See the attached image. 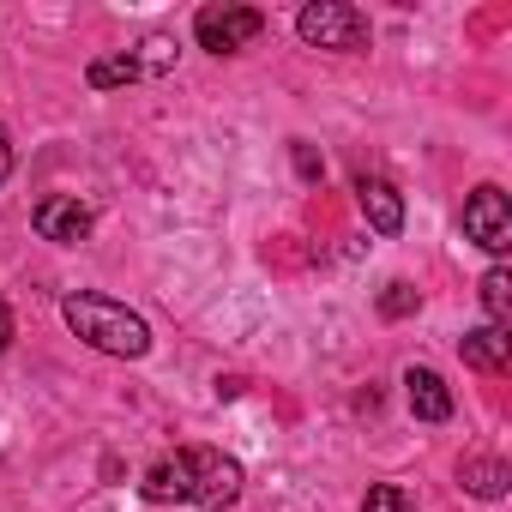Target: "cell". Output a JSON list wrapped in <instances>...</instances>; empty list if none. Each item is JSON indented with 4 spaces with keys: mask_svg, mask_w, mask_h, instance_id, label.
Here are the masks:
<instances>
[{
    "mask_svg": "<svg viewBox=\"0 0 512 512\" xmlns=\"http://www.w3.org/2000/svg\"><path fill=\"white\" fill-rule=\"evenodd\" d=\"M7 344H13V308L0 302V350H7Z\"/></svg>",
    "mask_w": 512,
    "mask_h": 512,
    "instance_id": "obj_17",
    "label": "cell"
},
{
    "mask_svg": "<svg viewBox=\"0 0 512 512\" xmlns=\"http://www.w3.org/2000/svg\"><path fill=\"white\" fill-rule=\"evenodd\" d=\"M464 241H476L482 253H506L512 247V205L494 181H482L470 199H464Z\"/></svg>",
    "mask_w": 512,
    "mask_h": 512,
    "instance_id": "obj_5",
    "label": "cell"
},
{
    "mask_svg": "<svg viewBox=\"0 0 512 512\" xmlns=\"http://www.w3.org/2000/svg\"><path fill=\"white\" fill-rule=\"evenodd\" d=\"M458 356H464V368L494 374V368H506L512 338H506V326H476V332H464V338H458Z\"/></svg>",
    "mask_w": 512,
    "mask_h": 512,
    "instance_id": "obj_9",
    "label": "cell"
},
{
    "mask_svg": "<svg viewBox=\"0 0 512 512\" xmlns=\"http://www.w3.org/2000/svg\"><path fill=\"white\" fill-rule=\"evenodd\" d=\"M139 494L151 506H199V512H217L241 494V464L217 446H181L169 458H157L145 476H139Z\"/></svg>",
    "mask_w": 512,
    "mask_h": 512,
    "instance_id": "obj_1",
    "label": "cell"
},
{
    "mask_svg": "<svg viewBox=\"0 0 512 512\" xmlns=\"http://www.w3.org/2000/svg\"><path fill=\"white\" fill-rule=\"evenodd\" d=\"M362 512H416V494L404 482H374L368 500H362Z\"/></svg>",
    "mask_w": 512,
    "mask_h": 512,
    "instance_id": "obj_13",
    "label": "cell"
},
{
    "mask_svg": "<svg viewBox=\"0 0 512 512\" xmlns=\"http://www.w3.org/2000/svg\"><path fill=\"white\" fill-rule=\"evenodd\" d=\"M31 229H37L43 241L79 247V241L97 229V211H91L79 193H49V199H37V211H31Z\"/></svg>",
    "mask_w": 512,
    "mask_h": 512,
    "instance_id": "obj_6",
    "label": "cell"
},
{
    "mask_svg": "<svg viewBox=\"0 0 512 512\" xmlns=\"http://www.w3.org/2000/svg\"><path fill=\"white\" fill-rule=\"evenodd\" d=\"M416 308H422V296H416V290H410L404 278L380 290V314H386V320H404V314H416Z\"/></svg>",
    "mask_w": 512,
    "mask_h": 512,
    "instance_id": "obj_14",
    "label": "cell"
},
{
    "mask_svg": "<svg viewBox=\"0 0 512 512\" xmlns=\"http://www.w3.org/2000/svg\"><path fill=\"white\" fill-rule=\"evenodd\" d=\"M296 169H302V175H308V181H314V175H320V157H314V145H302V139H296Z\"/></svg>",
    "mask_w": 512,
    "mask_h": 512,
    "instance_id": "obj_15",
    "label": "cell"
},
{
    "mask_svg": "<svg viewBox=\"0 0 512 512\" xmlns=\"http://www.w3.org/2000/svg\"><path fill=\"white\" fill-rule=\"evenodd\" d=\"M404 398H410L416 422H446L452 416V392H446V380L434 368H410L404 374Z\"/></svg>",
    "mask_w": 512,
    "mask_h": 512,
    "instance_id": "obj_8",
    "label": "cell"
},
{
    "mask_svg": "<svg viewBox=\"0 0 512 512\" xmlns=\"http://www.w3.org/2000/svg\"><path fill=\"white\" fill-rule=\"evenodd\" d=\"M7 175H13V133L0 127V181H7Z\"/></svg>",
    "mask_w": 512,
    "mask_h": 512,
    "instance_id": "obj_16",
    "label": "cell"
},
{
    "mask_svg": "<svg viewBox=\"0 0 512 512\" xmlns=\"http://www.w3.org/2000/svg\"><path fill=\"white\" fill-rule=\"evenodd\" d=\"M482 308H488V326H506L512 320V272L506 266H494L482 278Z\"/></svg>",
    "mask_w": 512,
    "mask_h": 512,
    "instance_id": "obj_12",
    "label": "cell"
},
{
    "mask_svg": "<svg viewBox=\"0 0 512 512\" xmlns=\"http://www.w3.org/2000/svg\"><path fill=\"white\" fill-rule=\"evenodd\" d=\"M61 314H67V326L91 344V350H103V356H121V362H139L145 350H151V326L127 308V302H115V296H97V290H73L67 302H61Z\"/></svg>",
    "mask_w": 512,
    "mask_h": 512,
    "instance_id": "obj_2",
    "label": "cell"
},
{
    "mask_svg": "<svg viewBox=\"0 0 512 512\" xmlns=\"http://www.w3.org/2000/svg\"><path fill=\"white\" fill-rule=\"evenodd\" d=\"M296 37L308 49H332V55H362L368 49V13L350 0H308L296 13Z\"/></svg>",
    "mask_w": 512,
    "mask_h": 512,
    "instance_id": "obj_3",
    "label": "cell"
},
{
    "mask_svg": "<svg viewBox=\"0 0 512 512\" xmlns=\"http://www.w3.org/2000/svg\"><path fill=\"white\" fill-rule=\"evenodd\" d=\"M356 205H362V217H368L380 235H398V229H404V193H398L386 175H362V181H356Z\"/></svg>",
    "mask_w": 512,
    "mask_h": 512,
    "instance_id": "obj_7",
    "label": "cell"
},
{
    "mask_svg": "<svg viewBox=\"0 0 512 512\" xmlns=\"http://www.w3.org/2000/svg\"><path fill=\"white\" fill-rule=\"evenodd\" d=\"M260 31H266V13H253V7H199L193 13V37L211 55H235V49H247Z\"/></svg>",
    "mask_w": 512,
    "mask_h": 512,
    "instance_id": "obj_4",
    "label": "cell"
},
{
    "mask_svg": "<svg viewBox=\"0 0 512 512\" xmlns=\"http://www.w3.org/2000/svg\"><path fill=\"white\" fill-rule=\"evenodd\" d=\"M458 482H464L476 500H500L506 482H512V470H506V458H464V464H458Z\"/></svg>",
    "mask_w": 512,
    "mask_h": 512,
    "instance_id": "obj_10",
    "label": "cell"
},
{
    "mask_svg": "<svg viewBox=\"0 0 512 512\" xmlns=\"http://www.w3.org/2000/svg\"><path fill=\"white\" fill-rule=\"evenodd\" d=\"M133 79H145L139 61H133V49H127V55H97V61L85 67V85H91V91H115V85H133Z\"/></svg>",
    "mask_w": 512,
    "mask_h": 512,
    "instance_id": "obj_11",
    "label": "cell"
}]
</instances>
